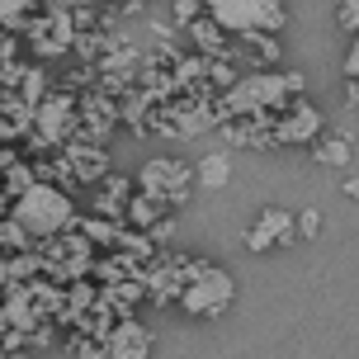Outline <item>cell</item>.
Listing matches in <instances>:
<instances>
[{"instance_id":"1","label":"cell","mask_w":359,"mask_h":359,"mask_svg":"<svg viewBox=\"0 0 359 359\" xmlns=\"http://www.w3.org/2000/svg\"><path fill=\"white\" fill-rule=\"evenodd\" d=\"M15 222L34 236H57L76 227V208L57 184H29L15 203Z\"/></svg>"},{"instance_id":"2","label":"cell","mask_w":359,"mask_h":359,"mask_svg":"<svg viewBox=\"0 0 359 359\" xmlns=\"http://www.w3.org/2000/svg\"><path fill=\"white\" fill-rule=\"evenodd\" d=\"M203 10H208L227 34H246V29L284 34V29H288L284 0H203Z\"/></svg>"},{"instance_id":"3","label":"cell","mask_w":359,"mask_h":359,"mask_svg":"<svg viewBox=\"0 0 359 359\" xmlns=\"http://www.w3.org/2000/svg\"><path fill=\"white\" fill-rule=\"evenodd\" d=\"M189 184H194V165L180 161V156H151V161L137 170V189L151 194L165 213H170V208H184Z\"/></svg>"},{"instance_id":"4","label":"cell","mask_w":359,"mask_h":359,"mask_svg":"<svg viewBox=\"0 0 359 359\" xmlns=\"http://www.w3.org/2000/svg\"><path fill=\"white\" fill-rule=\"evenodd\" d=\"M232 298H236V279L217 265V269H208L203 279L180 288V312H184V317H217V312L232 307Z\"/></svg>"},{"instance_id":"5","label":"cell","mask_w":359,"mask_h":359,"mask_svg":"<svg viewBox=\"0 0 359 359\" xmlns=\"http://www.w3.org/2000/svg\"><path fill=\"white\" fill-rule=\"evenodd\" d=\"M241 241H246L251 255H269V251H279V246H293V241H298V217L288 213V208H265V213L246 227Z\"/></svg>"},{"instance_id":"6","label":"cell","mask_w":359,"mask_h":359,"mask_svg":"<svg viewBox=\"0 0 359 359\" xmlns=\"http://www.w3.org/2000/svg\"><path fill=\"white\" fill-rule=\"evenodd\" d=\"M322 128H326L322 109L307 104L303 95H293V100L279 109V147H307Z\"/></svg>"},{"instance_id":"7","label":"cell","mask_w":359,"mask_h":359,"mask_svg":"<svg viewBox=\"0 0 359 359\" xmlns=\"http://www.w3.org/2000/svg\"><path fill=\"white\" fill-rule=\"evenodd\" d=\"M104 355H114V359H142V355H151V331H147L142 322L123 317V322L104 336Z\"/></svg>"},{"instance_id":"8","label":"cell","mask_w":359,"mask_h":359,"mask_svg":"<svg viewBox=\"0 0 359 359\" xmlns=\"http://www.w3.org/2000/svg\"><path fill=\"white\" fill-rule=\"evenodd\" d=\"M34 118H38V128L48 133V142H67V128H72V118H76V100L72 95H48V100H38Z\"/></svg>"},{"instance_id":"9","label":"cell","mask_w":359,"mask_h":359,"mask_svg":"<svg viewBox=\"0 0 359 359\" xmlns=\"http://www.w3.org/2000/svg\"><path fill=\"white\" fill-rule=\"evenodd\" d=\"M67 165H72V175L81 184H95V180H104L109 170V151L104 142H67Z\"/></svg>"},{"instance_id":"10","label":"cell","mask_w":359,"mask_h":359,"mask_svg":"<svg viewBox=\"0 0 359 359\" xmlns=\"http://www.w3.org/2000/svg\"><path fill=\"white\" fill-rule=\"evenodd\" d=\"M184 34H189V43H194L203 57H227V53H232V34H227L213 15H198Z\"/></svg>"},{"instance_id":"11","label":"cell","mask_w":359,"mask_h":359,"mask_svg":"<svg viewBox=\"0 0 359 359\" xmlns=\"http://www.w3.org/2000/svg\"><path fill=\"white\" fill-rule=\"evenodd\" d=\"M236 43L246 48L255 67H284V43L279 34H269V29H246V34H236Z\"/></svg>"},{"instance_id":"12","label":"cell","mask_w":359,"mask_h":359,"mask_svg":"<svg viewBox=\"0 0 359 359\" xmlns=\"http://www.w3.org/2000/svg\"><path fill=\"white\" fill-rule=\"evenodd\" d=\"M307 147H312V161H317V165H336V170H345V165H350V156H355L350 137H345V133H326V128Z\"/></svg>"},{"instance_id":"13","label":"cell","mask_w":359,"mask_h":359,"mask_svg":"<svg viewBox=\"0 0 359 359\" xmlns=\"http://www.w3.org/2000/svg\"><path fill=\"white\" fill-rule=\"evenodd\" d=\"M133 189H137V180L109 175V180H104V189L95 194V203H100V213H104V217H123V213H128V198H133Z\"/></svg>"},{"instance_id":"14","label":"cell","mask_w":359,"mask_h":359,"mask_svg":"<svg viewBox=\"0 0 359 359\" xmlns=\"http://www.w3.org/2000/svg\"><path fill=\"white\" fill-rule=\"evenodd\" d=\"M194 175H198V184H208V189H222V184L232 180V156H227V151H208V156L194 165Z\"/></svg>"},{"instance_id":"15","label":"cell","mask_w":359,"mask_h":359,"mask_svg":"<svg viewBox=\"0 0 359 359\" xmlns=\"http://www.w3.org/2000/svg\"><path fill=\"white\" fill-rule=\"evenodd\" d=\"M165 208L161 203H156V198L151 194H142V189H133V198H128V213H123V222H133V227H151V222H156V217H161Z\"/></svg>"},{"instance_id":"16","label":"cell","mask_w":359,"mask_h":359,"mask_svg":"<svg viewBox=\"0 0 359 359\" xmlns=\"http://www.w3.org/2000/svg\"><path fill=\"white\" fill-rule=\"evenodd\" d=\"M322 232H326L322 208H303V213H298V236H303V241H317Z\"/></svg>"},{"instance_id":"17","label":"cell","mask_w":359,"mask_h":359,"mask_svg":"<svg viewBox=\"0 0 359 359\" xmlns=\"http://www.w3.org/2000/svg\"><path fill=\"white\" fill-rule=\"evenodd\" d=\"M198 15H203V5H198V0H170V19H175L180 29H189Z\"/></svg>"},{"instance_id":"18","label":"cell","mask_w":359,"mask_h":359,"mask_svg":"<svg viewBox=\"0 0 359 359\" xmlns=\"http://www.w3.org/2000/svg\"><path fill=\"white\" fill-rule=\"evenodd\" d=\"M336 29L359 34V0H341V5H336Z\"/></svg>"},{"instance_id":"19","label":"cell","mask_w":359,"mask_h":359,"mask_svg":"<svg viewBox=\"0 0 359 359\" xmlns=\"http://www.w3.org/2000/svg\"><path fill=\"white\" fill-rule=\"evenodd\" d=\"M81 232H86L90 241H114V227H109V222H95V217H86V222H81Z\"/></svg>"},{"instance_id":"20","label":"cell","mask_w":359,"mask_h":359,"mask_svg":"<svg viewBox=\"0 0 359 359\" xmlns=\"http://www.w3.org/2000/svg\"><path fill=\"white\" fill-rule=\"evenodd\" d=\"M345 76H359V34H350V53H345Z\"/></svg>"},{"instance_id":"21","label":"cell","mask_w":359,"mask_h":359,"mask_svg":"<svg viewBox=\"0 0 359 359\" xmlns=\"http://www.w3.org/2000/svg\"><path fill=\"white\" fill-rule=\"evenodd\" d=\"M345 104L359 109V76H345Z\"/></svg>"},{"instance_id":"22","label":"cell","mask_w":359,"mask_h":359,"mask_svg":"<svg viewBox=\"0 0 359 359\" xmlns=\"http://www.w3.org/2000/svg\"><path fill=\"white\" fill-rule=\"evenodd\" d=\"M345 194H350V198L359 203V180H345Z\"/></svg>"},{"instance_id":"23","label":"cell","mask_w":359,"mask_h":359,"mask_svg":"<svg viewBox=\"0 0 359 359\" xmlns=\"http://www.w3.org/2000/svg\"><path fill=\"white\" fill-rule=\"evenodd\" d=\"M48 5H62V10H76V5H86V0H48Z\"/></svg>"},{"instance_id":"24","label":"cell","mask_w":359,"mask_h":359,"mask_svg":"<svg viewBox=\"0 0 359 359\" xmlns=\"http://www.w3.org/2000/svg\"><path fill=\"white\" fill-rule=\"evenodd\" d=\"M100 5H123V0H100Z\"/></svg>"}]
</instances>
